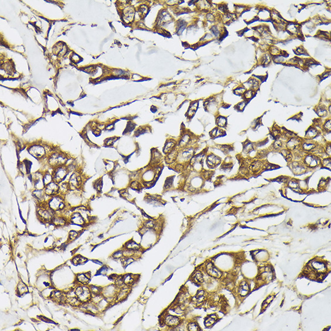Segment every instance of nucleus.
Here are the masks:
<instances>
[{
  "label": "nucleus",
  "mask_w": 331,
  "mask_h": 331,
  "mask_svg": "<svg viewBox=\"0 0 331 331\" xmlns=\"http://www.w3.org/2000/svg\"><path fill=\"white\" fill-rule=\"evenodd\" d=\"M67 159V156L64 153L60 151H52L48 157L47 163L50 167L54 169L59 166H65Z\"/></svg>",
  "instance_id": "1"
},
{
  "label": "nucleus",
  "mask_w": 331,
  "mask_h": 331,
  "mask_svg": "<svg viewBox=\"0 0 331 331\" xmlns=\"http://www.w3.org/2000/svg\"><path fill=\"white\" fill-rule=\"evenodd\" d=\"M46 203L48 207L55 213L64 210L67 206L64 196L60 195H56L50 197Z\"/></svg>",
  "instance_id": "2"
},
{
  "label": "nucleus",
  "mask_w": 331,
  "mask_h": 331,
  "mask_svg": "<svg viewBox=\"0 0 331 331\" xmlns=\"http://www.w3.org/2000/svg\"><path fill=\"white\" fill-rule=\"evenodd\" d=\"M75 294L78 299L82 303L90 302L92 299V293L90 292L89 287L86 285H80L75 288Z\"/></svg>",
  "instance_id": "3"
},
{
  "label": "nucleus",
  "mask_w": 331,
  "mask_h": 331,
  "mask_svg": "<svg viewBox=\"0 0 331 331\" xmlns=\"http://www.w3.org/2000/svg\"><path fill=\"white\" fill-rule=\"evenodd\" d=\"M28 152L31 155L38 159H42L48 157L47 154L48 152L46 147L39 144H35L28 146Z\"/></svg>",
  "instance_id": "4"
},
{
  "label": "nucleus",
  "mask_w": 331,
  "mask_h": 331,
  "mask_svg": "<svg viewBox=\"0 0 331 331\" xmlns=\"http://www.w3.org/2000/svg\"><path fill=\"white\" fill-rule=\"evenodd\" d=\"M55 215V212L48 207L47 203H45V204H41L40 208H39L38 211L39 218L44 222H51Z\"/></svg>",
  "instance_id": "5"
},
{
  "label": "nucleus",
  "mask_w": 331,
  "mask_h": 331,
  "mask_svg": "<svg viewBox=\"0 0 331 331\" xmlns=\"http://www.w3.org/2000/svg\"><path fill=\"white\" fill-rule=\"evenodd\" d=\"M69 172V170L66 166H61L54 168L52 172L54 181L57 182L58 184L61 183L63 182Z\"/></svg>",
  "instance_id": "6"
},
{
  "label": "nucleus",
  "mask_w": 331,
  "mask_h": 331,
  "mask_svg": "<svg viewBox=\"0 0 331 331\" xmlns=\"http://www.w3.org/2000/svg\"><path fill=\"white\" fill-rule=\"evenodd\" d=\"M68 182L70 185L71 189H79L84 183L83 175L79 171L76 170L70 176Z\"/></svg>",
  "instance_id": "7"
},
{
  "label": "nucleus",
  "mask_w": 331,
  "mask_h": 331,
  "mask_svg": "<svg viewBox=\"0 0 331 331\" xmlns=\"http://www.w3.org/2000/svg\"><path fill=\"white\" fill-rule=\"evenodd\" d=\"M69 220L71 223L78 226H83L86 223L84 217L79 211L72 213L69 216Z\"/></svg>",
  "instance_id": "8"
},
{
  "label": "nucleus",
  "mask_w": 331,
  "mask_h": 331,
  "mask_svg": "<svg viewBox=\"0 0 331 331\" xmlns=\"http://www.w3.org/2000/svg\"><path fill=\"white\" fill-rule=\"evenodd\" d=\"M59 184L55 181H52L48 185L45 186L44 191L45 195L48 196H53L59 194Z\"/></svg>",
  "instance_id": "9"
},
{
  "label": "nucleus",
  "mask_w": 331,
  "mask_h": 331,
  "mask_svg": "<svg viewBox=\"0 0 331 331\" xmlns=\"http://www.w3.org/2000/svg\"><path fill=\"white\" fill-rule=\"evenodd\" d=\"M206 271L209 276L215 278H220L222 276V273L218 268H216L211 262L207 264Z\"/></svg>",
  "instance_id": "10"
},
{
  "label": "nucleus",
  "mask_w": 331,
  "mask_h": 331,
  "mask_svg": "<svg viewBox=\"0 0 331 331\" xmlns=\"http://www.w3.org/2000/svg\"><path fill=\"white\" fill-rule=\"evenodd\" d=\"M305 165L310 167H315L320 164V160L318 157L313 155H308L305 157L304 159Z\"/></svg>",
  "instance_id": "11"
},
{
  "label": "nucleus",
  "mask_w": 331,
  "mask_h": 331,
  "mask_svg": "<svg viewBox=\"0 0 331 331\" xmlns=\"http://www.w3.org/2000/svg\"><path fill=\"white\" fill-rule=\"evenodd\" d=\"M51 222L55 226L62 227L67 225L68 223H69V220L66 219L64 216L55 215Z\"/></svg>",
  "instance_id": "12"
},
{
  "label": "nucleus",
  "mask_w": 331,
  "mask_h": 331,
  "mask_svg": "<svg viewBox=\"0 0 331 331\" xmlns=\"http://www.w3.org/2000/svg\"><path fill=\"white\" fill-rule=\"evenodd\" d=\"M207 164L210 168H214L218 166L220 162V158L213 154H210L207 157Z\"/></svg>",
  "instance_id": "13"
},
{
  "label": "nucleus",
  "mask_w": 331,
  "mask_h": 331,
  "mask_svg": "<svg viewBox=\"0 0 331 331\" xmlns=\"http://www.w3.org/2000/svg\"><path fill=\"white\" fill-rule=\"evenodd\" d=\"M177 146V143L175 140L169 139L167 140L163 146V152L166 155L174 150Z\"/></svg>",
  "instance_id": "14"
},
{
  "label": "nucleus",
  "mask_w": 331,
  "mask_h": 331,
  "mask_svg": "<svg viewBox=\"0 0 331 331\" xmlns=\"http://www.w3.org/2000/svg\"><path fill=\"white\" fill-rule=\"evenodd\" d=\"M90 275L89 273H79L76 276V281L82 285H87L90 282Z\"/></svg>",
  "instance_id": "15"
},
{
  "label": "nucleus",
  "mask_w": 331,
  "mask_h": 331,
  "mask_svg": "<svg viewBox=\"0 0 331 331\" xmlns=\"http://www.w3.org/2000/svg\"><path fill=\"white\" fill-rule=\"evenodd\" d=\"M291 169L294 174L300 175L305 172L306 170L305 165L302 164L299 162H293L291 164Z\"/></svg>",
  "instance_id": "16"
},
{
  "label": "nucleus",
  "mask_w": 331,
  "mask_h": 331,
  "mask_svg": "<svg viewBox=\"0 0 331 331\" xmlns=\"http://www.w3.org/2000/svg\"><path fill=\"white\" fill-rule=\"evenodd\" d=\"M180 319L179 318H178L176 316H174V315H167L166 317V320H165V323L167 325L170 326V327H173V326H176L178 325H179L180 323Z\"/></svg>",
  "instance_id": "17"
},
{
  "label": "nucleus",
  "mask_w": 331,
  "mask_h": 331,
  "mask_svg": "<svg viewBox=\"0 0 331 331\" xmlns=\"http://www.w3.org/2000/svg\"><path fill=\"white\" fill-rule=\"evenodd\" d=\"M71 190V187L68 182H62L59 184V194L62 196H64L66 194Z\"/></svg>",
  "instance_id": "18"
},
{
  "label": "nucleus",
  "mask_w": 331,
  "mask_h": 331,
  "mask_svg": "<svg viewBox=\"0 0 331 331\" xmlns=\"http://www.w3.org/2000/svg\"><path fill=\"white\" fill-rule=\"evenodd\" d=\"M33 195L37 200L40 201L41 203L44 202L45 197L47 196L45 195L44 190H36L35 189L33 191Z\"/></svg>",
  "instance_id": "19"
},
{
  "label": "nucleus",
  "mask_w": 331,
  "mask_h": 331,
  "mask_svg": "<svg viewBox=\"0 0 331 331\" xmlns=\"http://www.w3.org/2000/svg\"><path fill=\"white\" fill-rule=\"evenodd\" d=\"M301 144V141L298 138H292L287 143V149L290 150H295Z\"/></svg>",
  "instance_id": "20"
},
{
  "label": "nucleus",
  "mask_w": 331,
  "mask_h": 331,
  "mask_svg": "<svg viewBox=\"0 0 331 331\" xmlns=\"http://www.w3.org/2000/svg\"><path fill=\"white\" fill-rule=\"evenodd\" d=\"M66 303H67L68 304H69L71 306H79L82 305V302L79 301L77 296H73V297H66Z\"/></svg>",
  "instance_id": "21"
},
{
  "label": "nucleus",
  "mask_w": 331,
  "mask_h": 331,
  "mask_svg": "<svg viewBox=\"0 0 331 331\" xmlns=\"http://www.w3.org/2000/svg\"><path fill=\"white\" fill-rule=\"evenodd\" d=\"M249 290V286L248 284L246 281H243L242 282L239 287L238 292L239 294L242 296H245Z\"/></svg>",
  "instance_id": "22"
},
{
  "label": "nucleus",
  "mask_w": 331,
  "mask_h": 331,
  "mask_svg": "<svg viewBox=\"0 0 331 331\" xmlns=\"http://www.w3.org/2000/svg\"><path fill=\"white\" fill-rule=\"evenodd\" d=\"M125 248L127 249H129V250H131L133 251H136V250H138L140 249V245L137 243L136 242H134L132 240H130L129 242H127L126 244L125 245Z\"/></svg>",
  "instance_id": "23"
},
{
  "label": "nucleus",
  "mask_w": 331,
  "mask_h": 331,
  "mask_svg": "<svg viewBox=\"0 0 331 331\" xmlns=\"http://www.w3.org/2000/svg\"><path fill=\"white\" fill-rule=\"evenodd\" d=\"M43 180L45 186L48 185V184L54 181L52 173H50V172H48V171L45 172L43 174Z\"/></svg>",
  "instance_id": "24"
},
{
  "label": "nucleus",
  "mask_w": 331,
  "mask_h": 331,
  "mask_svg": "<svg viewBox=\"0 0 331 331\" xmlns=\"http://www.w3.org/2000/svg\"><path fill=\"white\" fill-rule=\"evenodd\" d=\"M116 166L115 162L111 160H107L105 163V168L108 174H113V171L115 170Z\"/></svg>",
  "instance_id": "25"
},
{
  "label": "nucleus",
  "mask_w": 331,
  "mask_h": 331,
  "mask_svg": "<svg viewBox=\"0 0 331 331\" xmlns=\"http://www.w3.org/2000/svg\"><path fill=\"white\" fill-rule=\"evenodd\" d=\"M122 281L124 285H126L127 286H129V285H132L133 284V282L135 281V279L134 277L133 276V275H131V274H127V275H125L124 276H123Z\"/></svg>",
  "instance_id": "26"
},
{
  "label": "nucleus",
  "mask_w": 331,
  "mask_h": 331,
  "mask_svg": "<svg viewBox=\"0 0 331 331\" xmlns=\"http://www.w3.org/2000/svg\"><path fill=\"white\" fill-rule=\"evenodd\" d=\"M87 261V259L81 255H78L77 256H75V257H74L72 259V263L75 265H79V264H83L84 262H85Z\"/></svg>",
  "instance_id": "27"
},
{
  "label": "nucleus",
  "mask_w": 331,
  "mask_h": 331,
  "mask_svg": "<svg viewBox=\"0 0 331 331\" xmlns=\"http://www.w3.org/2000/svg\"><path fill=\"white\" fill-rule=\"evenodd\" d=\"M17 291L19 294L22 295L28 292V290L27 287V285L22 282H20L17 287Z\"/></svg>",
  "instance_id": "28"
},
{
  "label": "nucleus",
  "mask_w": 331,
  "mask_h": 331,
  "mask_svg": "<svg viewBox=\"0 0 331 331\" xmlns=\"http://www.w3.org/2000/svg\"><path fill=\"white\" fill-rule=\"evenodd\" d=\"M318 132L316 129L314 128H311L307 131L306 134V138L308 139H312L315 138V137L318 135Z\"/></svg>",
  "instance_id": "29"
},
{
  "label": "nucleus",
  "mask_w": 331,
  "mask_h": 331,
  "mask_svg": "<svg viewBox=\"0 0 331 331\" xmlns=\"http://www.w3.org/2000/svg\"><path fill=\"white\" fill-rule=\"evenodd\" d=\"M312 266L316 270L320 271V272H323L325 270V266L323 263L318 261L313 262L312 263Z\"/></svg>",
  "instance_id": "30"
},
{
  "label": "nucleus",
  "mask_w": 331,
  "mask_h": 331,
  "mask_svg": "<svg viewBox=\"0 0 331 331\" xmlns=\"http://www.w3.org/2000/svg\"><path fill=\"white\" fill-rule=\"evenodd\" d=\"M262 166V164L261 162L259 161H256L254 162L252 164V165L250 166V169L252 170L253 172L257 173L258 172H259V171H260V170H261Z\"/></svg>",
  "instance_id": "31"
},
{
  "label": "nucleus",
  "mask_w": 331,
  "mask_h": 331,
  "mask_svg": "<svg viewBox=\"0 0 331 331\" xmlns=\"http://www.w3.org/2000/svg\"><path fill=\"white\" fill-rule=\"evenodd\" d=\"M89 289H90V292H91V293H92V296L101 294V293H102V288H101V287H99L98 286H96V285H90V286H89Z\"/></svg>",
  "instance_id": "32"
},
{
  "label": "nucleus",
  "mask_w": 331,
  "mask_h": 331,
  "mask_svg": "<svg viewBox=\"0 0 331 331\" xmlns=\"http://www.w3.org/2000/svg\"><path fill=\"white\" fill-rule=\"evenodd\" d=\"M315 144L312 142H305L302 145L303 150L307 152L313 151L315 148Z\"/></svg>",
  "instance_id": "33"
},
{
  "label": "nucleus",
  "mask_w": 331,
  "mask_h": 331,
  "mask_svg": "<svg viewBox=\"0 0 331 331\" xmlns=\"http://www.w3.org/2000/svg\"><path fill=\"white\" fill-rule=\"evenodd\" d=\"M216 122L219 127H224L226 124V119L223 116H219L216 119Z\"/></svg>",
  "instance_id": "34"
},
{
  "label": "nucleus",
  "mask_w": 331,
  "mask_h": 331,
  "mask_svg": "<svg viewBox=\"0 0 331 331\" xmlns=\"http://www.w3.org/2000/svg\"><path fill=\"white\" fill-rule=\"evenodd\" d=\"M287 30L292 34H296L298 31V26L293 23H290L287 26Z\"/></svg>",
  "instance_id": "35"
},
{
  "label": "nucleus",
  "mask_w": 331,
  "mask_h": 331,
  "mask_svg": "<svg viewBox=\"0 0 331 331\" xmlns=\"http://www.w3.org/2000/svg\"><path fill=\"white\" fill-rule=\"evenodd\" d=\"M223 134V131L218 128H215L211 131V135L213 138H218Z\"/></svg>",
  "instance_id": "36"
},
{
  "label": "nucleus",
  "mask_w": 331,
  "mask_h": 331,
  "mask_svg": "<svg viewBox=\"0 0 331 331\" xmlns=\"http://www.w3.org/2000/svg\"><path fill=\"white\" fill-rule=\"evenodd\" d=\"M299 182L298 181H296L295 179H292L291 181H290L289 183H288V186L293 189H294V190H299L300 191V189H299Z\"/></svg>",
  "instance_id": "37"
},
{
  "label": "nucleus",
  "mask_w": 331,
  "mask_h": 331,
  "mask_svg": "<svg viewBox=\"0 0 331 331\" xmlns=\"http://www.w3.org/2000/svg\"><path fill=\"white\" fill-rule=\"evenodd\" d=\"M193 279H194V281H195V282L198 283V284H201V283H202L203 282V275H202V273L201 272L196 273L195 274V276H194V277H193Z\"/></svg>",
  "instance_id": "38"
},
{
  "label": "nucleus",
  "mask_w": 331,
  "mask_h": 331,
  "mask_svg": "<svg viewBox=\"0 0 331 331\" xmlns=\"http://www.w3.org/2000/svg\"><path fill=\"white\" fill-rule=\"evenodd\" d=\"M258 17L260 18L262 20L267 19L270 17V13L267 10L261 11V12H259V13Z\"/></svg>",
  "instance_id": "39"
},
{
  "label": "nucleus",
  "mask_w": 331,
  "mask_h": 331,
  "mask_svg": "<svg viewBox=\"0 0 331 331\" xmlns=\"http://www.w3.org/2000/svg\"><path fill=\"white\" fill-rule=\"evenodd\" d=\"M282 155L287 160H290L292 157V155L291 152L288 150H282L281 151Z\"/></svg>",
  "instance_id": "40"
},
{
  "label": "nucleus",
  "mask_w": 331,
  "mask_h": 331,
  "mask_svg": "<svg viewBox=\"0 0 331 331\" xmlns=\"http://www.w3.org/2000/svg\"><path fill=\"white\" fill-rule=\"evenodd\" d=\"M216 320V318L215 317V315H210V317H208V318L205 320V325L210 326L213 325L214 322Z\"/></svg>",
  "instance_id": "41"
},
{
  "label": "nucleus",
  "mask_w": 331,
  "mask_h": 331,
  "mask_svg": "<svg viewBox=\"0 0 331 331\" xmlns=\"http://www.w3.org/2000/svg\"><path fill=\"white\" fill-rule=\"evenodd\" d=\"M253 95H254V92L252 91V90H249L244 93V96L246 100L250 99L252 98Z\"/></svg>",
  "instance_id": "42"
},
{
  "label": "nucleus",
  "mask_w": 331,
  "mask_h": 331,
  "mask_svg": "<svg viewBox=\"0 0 331 331\" xmlns=\"http://www.w3.org/2000/svg\"><path fill=\"white\" fill-rule=\"evenodd\" d=\"M112 257L115 259H119L123 257L122 250H118L112 255Z\"/></svg>",
  "instance_id": "43"
},
{
  "label": "nucleus",
  "mask_w": 331,
  "mask_h": 331,
  "mask_svg": "<svg viewBox=\"0 0 331 331\" xmlns=\"http://www.w3.org/2000/svg\"><path fill=\"white\" fill-rule=\"evenodd\" d=\"M78 232H77V231H74V230H72V231H71L69 232V239L70 240H74V239H75V238L78 237Z\"/></svg>",
  "instance_id": "44"
},
{
  "label": "nucleus",
  "mask_w": 331,
  "mask_h": 331,
  "mask_svg": "<svg viewBox=\"0 0 331 331\" xmlns=\"http://www.w3.org/2000/svg\"><path fill=\"white\" fill-rule=\"evenodd\" d=\"M188 329L190 330H198L199 327L198 325L195 322H191L188 325Z\"/></svg>",
  "instance_id": "45"
},
{
  "label": "nucleus",
  "mask_w": 331,
  "mask_h": 331,
  "mask_svg": "<svg viewBox=\"0 0 331 331\" xmlns=\"http://www.w3.org/2000/svg\"><path fill=\"white\" fill-rule=\"evenodd\" d=\"M317 112L319 116H324L327 115V111L325 108L320 107L317 110Z\"/></svg>",
  "instance_id": "46"
},
{
  "label": "nucleus",
  "mask_w": 331,
  "mask_h": 331,
  "mask_svg": "<svg viewBox=\"0 0 331 331\" xmlns=\"http://www.w3.org/2000/svg\"><path fill=\"white\" fill-rule=\"evenodd\" d=\"M322 164L324 167L330 169V159L325 158L322 161Z\"/></svg>",
  "instance_id": "47"
},
{
  "label": "nucleus",
  "mask_w": 331,
  "mask_h": 331,
  "mask_svg": "<svg viewBox=\"0 0 331 331\" xmlns=\"http://www.w3.org/2000/svg\"><path fill=\"white\" fill-rule=\"evenodd\" d=\"M273 148H275V150H279L282 147V142L280 140H276L273 143Z\"/></svg>",
  "instance_id": "48"
},
{
  "label": "nucleus",
  "mask_w": 331,
  "mask_h": 331,
  "mask_svg": "<svg viewBox=\"0 0 331 331\" xmlns=\"http://www.w3.org/2000/svg\"><path fill=\"white\" fill-rule=\"evenodd\" d=\"M235 92L236 94H238V95H243L244 93L246 92V90H245V87H239V88H237L235 90Z\"/></svg>",
  "instance_id": "49"
},
{
  "label": "nucleus",
  "mask_w": 331,
  "mask_h": 331,
  "mask_svg": "<svg viewBox=\"0 0 331 331\" xmlns=\"http://www.w3.org/2000/svg\"><path fill=\"white\" fill-rule=\"evenodd\" d=\"M246 103L245 101L240 102V103L238 104H237V109H238L239 110H243V108H245V107L246 106Z\"/></svg>",
  "instance_id": "50"
},
{
  "label": "nucleus",
  "mask_w": 331,
  "mask_h": 331,
  "mask_svg": "<svg viewBox=\"0 0 331 331\" xmlns=\"http://www.w3.org/2000/svg\"><path fill=\"white\" fill-rule=\"evenodd\" d=\"M324 129L326 131L330 130V120H327L324 124Z\"/></svg>",
  "instance_id": "51"
},
{
  "label": "nucleus",
  "mask_w": 331,
  "mask_h": 331,
  "mask_svg": "<svg viewBox=\"0 0 331 331\" xmlns=\"http://www.w3.org/2000/svg\"><path fill=\"white\" fill-rule=\"evenodd\" d=\"M243 10H244V7L238 6L237 7V12L238 13H242Z\"/></svg>",
  "instance_id": "52"
},
{
  "label": "nucleus",
  "mask_w": 331,
  "mask_h": 331,
  "mask_svg": "<svg viewBox=\"0 0 331 331\" xmlns=\"http://www.w3.org/2000/svg\"><path fill=\"white\" fill-rule=\"evenodd\" d=\"M326 152L329 155H330V146H328L327 147L326 150Z\"/></svg>",
  "instance_id": "53"
},
{
  "label": "nucleus",
  "mask_w": 331,
  "mask_h": 331,
  "mask_svg": "<svg viewBox=\"0 0 331 331\" xmlns=\"http://www.w3.org/2000/svg\"><path fill=\"white\" fill-rule=\"evenodd\" d=\"M329 74H330V72H325V73H324V74H323V78H327V77H328V76L329 75Z\"/></svg>",
  "instance_id": "54"
},
{
  "label": "nucleus",
  "mask_w": 331,
  "mask_h": 331,
  "mask_svg": "<svg viewBox=\"0 0 331 331\" xmlns=\"http://www.w3.org/2000/svg\"><path fill=\"white\" fill-rule=\"evenodd\" d=\"M71 330H79V329H71Z\"/></svg>",
  "instance_id": "55"
}]
</instances>
